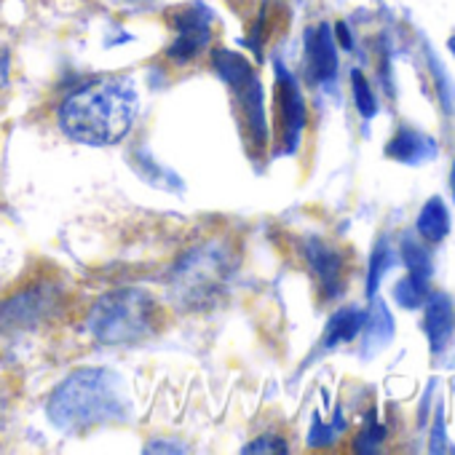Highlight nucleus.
<instances>
[{
  "label": "nucleus",
  "mask_w": 455,
  "mask_h": 455,
  "mask_svg": "<svg viewBox=\"0 0 455 455\" xmlns=\"http://www.w3.org/2000/svg\"><path fill=\"white\" fill-rule=\"evenodd\" d=\"M450 225L452 222H450V209H447L444 198L431 196L415 220V231L426 244H442L450 234Z\"/></svg>",
  "instance_id": "nucleus-13"
},
{
  "label": "nucleus",
  "mask_w": 455,
  "mask_h": 455,
  "mask_svg": "<svg viewBox=\"0 0 455 455\" xmlns=\"http://www.w3.org/2000/svg\"><path fill=\"white\" fill-rule=\"evenodd\" d=\"M137 92L124 78H97L70 92L60 105V129L81 145H113L132 129Z\"/></svg>",
  "instance_id": "nucleus-1"
},
{
  "label": "nucleus",
  "mask_w": 455,
  "mask_h": 455,
  "mask_svg": "<svg viewBox=\"0 0 455 455\" xmlns=\"http://www.w3.org/2000/svg\"><path fill=\"white\" fill-rule=\"evenodd\" d=\"M351 89H354V105H356L359 116H362L364 121L375 118V116H378V100H375L372 86L367 84V78H364L359 70L351 73Z\"/></svg>",
  "instance_id": "nucleus-19"
},
{
  "label": "nucleus",
  "mask_w": 455,
  "mask_h": 455,
  "mask_svg": "<svg viewBox=\"0 0 455 455\" xmlns=\"http://www.w3.org/2000/svg\"><path fill=\"white\" fill-rule=\"evenodd\" d=\"M60 303V290L33 284L0 300V332H28L44 324Z\"/></svg>",
  "instance_id": "nucleus-6"
},
{
  "label": "nucleus",
  "mask_w": 455,
  "mask_h": 455,
  "mask_svg": "<svg viewBox=\"0 0 455 455\" xmlns=\"http://www.w3.org/2000/svg\"><path fill=\"white\" fill-rule=\"evenodd\" d=\"M386 156L396 164H404V166H423L428 161L436 158V142L412 129V126H402L386 145Z\"/></svg>",
  "instance_id": "nucleus-12"
},
{
  "label": "nucleus",
  "mask_w": 455,
  "mask_h": 455,
  "mask_svg": "<svg viewBox=\"0 0 455 455\" xmlns=\"http://www.w3.org/2000/svg\"><path fill=\"white\" fill-rule=\"evenodd\" d=\"M169 22L174 28L169 60L174 65H188L198 60V54L209 46V38H212V14L198 4H190V6L172 12Z\"/></svg>",
  "instance_id": "nucleus-7"
},
{
  "label": "nucleus",
  "mask_w": 455,
  "mask_h": 455,
  "mask_svg": "<svg viewBox=\"0 0 455 455\" xmlns=\"http://www.w3.org/2000/svg\"><path fill=\"white\" fill-rule=\"evenodd\" d=\"M234 276V255L231 247L220 242H209L193 247L169 276V290L177 303L188 308H206L225 292L228 282Z\"/></svg>",
  "instance_id": "nucleus-3"
},
{
  "label": "nucleus",
  "mask_w": 455,
  "mask_h": 455,
  "mask_svg": "<svg viewBox=\"0 0 455 455\" xmlns=\"http://www.w3.org/2000/svg\"><path fill=\"white\" fill-rule=\"evenodd\" d=\"M399 258H402L407 274L431 282V276H434V255H431V250H428L426 244H420L412 234H404V236H402Z\"/></svg>",
  "instance_id": "nucleus-15"
},
{
  "label": "nucleus",
  "mask_w": 455,
  "mask_h": 455,
  "mask_svg": "<svg viewBox=\"0 0 455 455\" xmlns=\"http://www.w3.org/2000/svg\"><path fill=\"white\" fill-rule=\"evenodd\" d=\"M444 442H447V439H444V407L439 404V407H436V420H434V434H431L428 450H431V452H444V450H447Z\"/></svg>",
  "instance_id": "nucleus-21"
},
{
  "label": "nucleus",
  "mask_w": 455,
  "mask_h": 455,
  "mask_svg": "<svg viewBox=\"0 0 455 455\" xmlns=\"http://www.w3.org/2000/svg\"><path fill=\"white\" fill-rule=\"evenodd\" d=\"M386 439V426L383 423H378L375 418H370L367 420V426L362 428V434L356 436V442H354V447L359 450V452H372V450H378L380 447V442Z\"/></svg>",
  "instance_id": "nucleus-20"
},
{
  "label": "nucleus",
  "mask_w": 455,
  "mask_h": 455,
  "mask_svg": "<svg viewBox=\"0 0 455 455\" xmlns=\"http://www.w3.org/2000/svg\"><path fill=\"white\" fill-rule=\"evenodd\" d=\"M426 298H428V282L426 279L407 274L394 284V303L404 311H418L426 303Z\"/></svg>",
  "instance_id": "nucleus-17"
},
{
  "label": "nucleus",
  "mask_w": 455,
  "mask_h": 455,
  "mask_svg": "<svg viewBox=\"0 0 455 455\" xmlns=\"http://www.w3.org/2000/svg\"><path fill=\"white\" fill-rule=\"evenodd\" d=\"M455 330V308L447 292H428L423 303V332L428 338L431 354H442Z\"/></svg>",
  "instance_id": "nucleus-11"
},
{
  "label": "nucleus",
  "mask_w": 455,
  "mask_h": 455,
  "mask_svg": "<svg viewBox=\"0 0 455 455\" xmlns=\"http://www.w3.org/2000/svg\"><path fill=\"white\" fill-rule=\"evenodd\" d=\"M335 33H338V41H340V46L351 52V49H354V41H351V33H348L346 22H338V25H335Z\"/></svg>",
  "instance_id": "nucleus-23"
},
{
  "label": "nucleus",
  "mask_w": 455,
  "mask_h": 455,
  "mask_svg": "<svg viewBox=\"0 0 455 455\" xmlns=\"http://www.w3.org/2000/svg\"><path fill=\"white\" fill-rule=\"evenodd\" d=\"M396 263V255L388 244L386 236H380L375 242V250L370 255V271H367V298H375L378 295V287H380V279L386 276V271Z\"/></svg>",
  "instance_id": "nucleus-16"
},
{
  "label": "nucleus",
  "mask_w": 455,
  "mask_h": 455,
  "mask_svg": "<svg viewBox=\"0 0 455 455\" xmlns=\"http://www.w3.org/2000/svg\"><path fill=\"white\" fill-rule=\"evenodd\" d=\"M124 415L118 375L86 367L65 378L49 396V418L62 431H86Z\"/></svg>",
  "instance_id": "nucleus-2"
},
{
  "label": "nucleus",
  "mask_w": 455,
  "mask_h": 455,
  "mask_svg": "<svg viewBox=\"0 0 455 455\" xmlns=\"http://www.w3.org/2000/svg\"><path fill=\"white\" fill-rule=\"evenodd\" d=\"M447 49H450V54H452V57H455V36H452V38H450V41H447Z\"/></svg>",
  "instance_id": "nucleus-26"
},
{
  "label": "nucleus",
  "mask_w": 455,
  "mask_h": 455,
  "mask_svg": "<svg viewBox=\"0 0 455 455\" xmlns=\"http://www.w3.org/2000/svg\"><path fill=\"white\" fill-rule=\"evenodd\" d=\"M364 319H367V314L362 308H356V306H348V308L338 311L330 319L327 330H324V348H338L340 343L354 340L362 332Z\"/></svg>",
  "instance_id": "nucleus-14"
},
{
  "label": "nucleus",
  "mask_w": 455,
  "mask_h": 455,
  "mask_svg": "<svg viewBox=\"0 0 455 455\" xmlns=\"http://www.w3.org/2000/svg\"><path fill=\"white\" fill-rule=\"evenodd\" d=\"M450 190H452V204H455V158H452V169H450Z\"/></svg>",
  "instance_id": "nucleus-24"
},
{
  "label": "nucleus",
  "mask_w": 455,
  "mask_h": 455,
  "mask_svg": "<svg viewBox=\"0 0 455 455\" xmlns=\"http://www.w3.org/2000/svg\"><path fill=\"white\" fill-rule=\"evenodd\" d=\"M306 260L311 266V274L316 276L319 287H322V295L327 300L338 298L346 287V263H343V255L322 242V239H308L306 242Z\"/></svg>",
  "instance_id": "nucleus-9"
},
{
  "label": "nucleus",
  "mask_w": 455,
  "mask_h": 455,
  "mask_svg": "<svg viewBox=\"0 0 455 455\" xmlns=\"http://www.w3.org/2000/svg\"><path fill=\"white\" fill-rule=\"evenodd\" d=\"M4 418H6V399L0 394V426H4Z\"/></svg>",
  "instance_id": "nucleus-25"
},
{
  "label": "nucleus",
  "mask_w": 455,
  "mask_h": 455,
  "mask_svg": "<svg viewBox=\"0 0 455 455\" xmlns=\"http://www.w3.org/2000/svg\"><path fill=\"white\" fill-rule=\"evenodd\" d=\"M9 68H12V62H9V52L0 46V89H4V84L9 81Z\"/></svg>",
  "instance_id": "nucleus-22"
},
{
  "label": "nucleus",
  "mask_w": 455,
  "mask_h": 455,
  "mask_svg": "<svg viewBox=\"0 0 455 455\" xmlns=\"http://www.w3.org/2000/svg\"><path fill=\"white\" fill-rule=\"evenodd\" d=\"M364 327H367V351L372 348V343L378 340V348H383L388 340H391V335H394V322H391V314L386 311V306L378 300L375 303V308L367 314V319H364Z\"/></svg>",
  "instance_id": "nucleus-18"
},
{
  "label": "nucleus",
  "mask_w": 455,
  "mask_h": 455,
  "mask_svg": "<svg viewBox=\"0 0 455 455\" xmlns=\"http://www.w3.org/2000/svg\"><path fill=\"white\" fill-rule=\"evenodd\" d=\"M158 303L142 290H116L102 295L89 311L86 327L100 343H137L156 332Z\"/></svg>",
  "instance_id": "nucleus-4"
},
{
  "label": "nucleus",
  "mask_w": 455,
  "mask_h": 455,
  "mask_svg": "<svg viewBox=\"0 0 455 455\" xmlns=\"http://www.w3.org/2000/svg\"><path fill=\"white\" fill-rule=\"evenodd\" d=\"M306 76L314 84H327L338 76V52L330 25H319L306 33Z\"/></svg>",
  "instance_id": "nucleus-10"
},
{
  "label": "nucleus",
  "mask_w": 455,
  "mask_h": 455,
  "mask_svg": "<svg viewBox=\"0 0 455 455\" xmlns=\"http://www.w3.org/2000/svg\"><path fill=\"white\" fill-rule=\"evenodd\" d=\"M276 108H279V129H282V142L284 150H295L298 140L306 129V102L298 81L279 65L276 68Z\"/></svg>",
  "instance_id": "nucleus-8"
},
{
  "label": "nucleus",
  "mask_w": 455,
  "mask_h": 455,
  "mask_svg": "<svg viewBox=\"0 0 455 455\" xmlns=\"http://www.w3.org/2000/svg\"><path fill=\"white\" fill-rule=\"evenodd\" d=\"M214 70L228 86H231V92L236 97L242 124H244L250 142L263 148L268 140V124H266V105H263V86H260L252 65L242 54L220 49V52H214Z\"/></svg>",
  "instance_id": "nucleus-5"
}]
</instances>
